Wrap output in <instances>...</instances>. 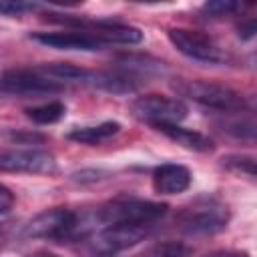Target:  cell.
I'll return each mask as SVG.
<instances>
[{
	"label": "cell",
	"instance_id": "obj_16",
	"mask_svg": "<svg viewBox=\"0 0 257 257\" xmlns=\"http://www.w3.org/2000/svg\"><path fill=\"white\" fill-rule=\"evenodd\" d=\"M243 4L237 0H211L205 2L201 6V12L207 18H225V16H233L237 12H243Z\"/></svg>",
	"mask_w": 257,
	"mask_h": 257
},
{
	"label": "cell",
	"instance_id": "obj_9",
	"mask_svg": "<svg viewBox=\"0 0 257 257\" xmlns=\"http://www.w3.org/2000/svg\"><path fill=\"white\" fill-rule=\"evenodd\" d=\"M56 171V161L48 151L32 147H0V173L48 175Z\"/></svg>",
	"mask_w": 257,
	"mask_h": 257
},
{
	"label": "cell",
	"instance_id": "obj_5",
	"mask_svg": "<svg viewBox=\"0 0 257 257\" xmlns=\"http://www.w3.org/2000/svg\"><path fill=\"white\" fill-rule=\"evenodd\" d=\"M187 112L189 108L181 98H173L165 94H143L131 102V114L137 120L147 122L155 128L179 124L181 120L187 118Z\"/></svg>",
	"mask_w": 257,
	"mask_h": 257
},
{
	"label": "cell",
	"instance_id": "obj_14",
	"mask_svg": "<svg viewBox=\"0 0 257 257\" xmlns=\"http://www.w3.org/2000/svg\"><path fill=\"white\" fill-rule=\"evenodd\" d=\"M64 114H66V106L60 100H50L40 106L26 108V116L36 124H54L60 118H64Z\"/></svg>",
	"mask_w": 257,
	"mask_h": 257
},
{
	"label": "cell",
	"instance_id": "obj_1",
	"mask_svg": "<svg viewBox=\"0 0 257 257\" xmlns=\"http://www.w3.org/2000/svg\"><path fill=\"white\" fill-rule=\"evenodd\" d=\"M153 229L155 225L145 223H114L96 227L78 241L82 243L84 257H114L147 239Z\"/></svg>",
	"mask_w": 257,
	"mask_h": 257
},
{
	"label": "cell",
	"instance_id": "obj_19",
	"mask_svg": "<svg viewBox=\"0 0 257 257\" xmlns=\"http://www.w3.org/2000/svg\"><path fill=\"white\" fill-rule=\"evenodd\" d=\"M223 131H227V133H231L233 137H237V139H253V135H255V124H253V120H241V122H227L225 124V128Z\"/></svg>",
	"mask_w": 257,
	"mask_h": 257
},
{
	"label": "cell",
	"instance_id": "obj_6",
	"mask_svg": "<svg viewBox=\"0 0 257 257\" xmlns=\"http://www.w3.org/2000/svg\"><path fill=\"white\" fill-rule=\"evenodd\" d=\"M78 227V213L64 209V207H52L36 217H32L24 229L22 237L26 239H52V241H66L74 239Z\"/></svg>",
	"mask_w": 257,
	"mask_h": 257
},
{
	"label": "cell",
	"instance_id": "obj_12",
	"mask_svg": "<svg viewBox=\"0 0 257 257\" xmlns=\"http://www.w3.org/2000/svg\"><path fill=\"white\" fill-rule=\"evenodd\" d=\"M157 131H161L163 135H167L171 141H175L177 145L189 149V151H197V153H207L213 149V141L193 128H185L181 124H169V126H159Z\"/></svg>",
	"mask_w": 257,
	"mask_h": 257
},
{
	"label": "cell",
	"instance_id": "obj_23",
	"mask_svg": "<svg viewBox=\"0 0 257 257\" xmlns=\"http://www.w3.org/2000/svg\"><path fill=\"white\" fill-rule=\"evenodd\" d=\"M28 257H60V255L50 253V251H36V253H30Z\"/></svg>",
	"mask_w": 257,
	"mask_h": 257
},
{
	"label": "cell",
	"instance_id": "obj_13",
	"mask_svg": "<svg viewBox=\"0 0 257 257\" xmlns=\"http://www.w3.org/2000/svg\"><path fill=\"white\" fill-rule=\"evenodd\" d=\"M118 131H120V124L116 120H104V122H98L92 126H76L66 135V139L92 147V145H100V143L112 139Z\"/></svg>",
	"mask_w": 257,
	"mask_h": 257
},
{
	"label": "cell",
	"instance_id": "obj_11",
	"mask_svg": "<svg viewBox=\"0 0 257 257\" xmlns=\"http://www.w3.org/2000/svg\"><path fill=\"white\" fill-rule=\"evenodd\" d=\"M153 187L159 195H179L191 187V171L177 163L159 165L153 171Z\"/></svg>",
	"mask_w": 257,
	"mask_h": 257
},
{
	"label": "cell",
	"instance_id": "obj_10",
	"mask_svg": "<svg viewBox=\"0 0 257 257\" xmlns=\"http://www.w3.org/2000/svg\"><path fill=\"white\" fill-rule=\"evenodd\" d=\"M30 38L42 46L56 48V50H80V52H96L102 50L104 44L90 38L78 30H58V32H34Z\"/></svg>",
	"mask_w": 257,
	"mask_h": 257
},
{
	"label": "cell",
	"instance_id": "obj_21",
	"mask_svg": "<svg viewBox=\"0 0 257 257\" xmlns=\"http://www.w3.org/2000/svg\"><path fill=\"white\" fill-rule=\"evenodd\" d=\"M255 34V20H247L245 26H239V36L241 38H253Z\"/></svg>",
	"mask_w": 257,
	"mask_h": 257
},
{
	"label": "cell",
	"instance_id": "obj_22",
	"mask_svg": "<svg viewBox=\"0 0 257 257\" xmlns=\"http://www.w3.org/2000/svg\"><path fill=\"white\" fill-rule=\"evenodd\" d=\"M205 257H249V255L243 251H215V253H209Z\"/></svg>",
	"mask_w": 257,
	"mask_h": 257
},
{
	"label": "cell",
	"instance_id": "obj_3",
	"mask_svg": "<svg viewBox=\"0 0 257 257\" xmlns=\"http://www.w3.org/2000/svg\"><path fill=\"white\" fill-rule=\"evenodd\" d=\"M229 207L215 197H199L177 215V225L187 235H213L227 227Z\"/></svg>",
	"mask_w": 257,
	"mask_h": 257
},
{
	"label": "cell",
	"instance_id": "obj_7",
	"mask_svg": "<svg viewBox=\"0 0 257 257\" xmlns=\"http://www.w3.org/2000/svg\"><path fill=\"white\" fill-rule=\"evenodd\" d=\"M167 36L171 44L187 58L207 64H225L229 60V52L205 32L191 28H169Z\"/></svg>",
	"mask_w": 257,
	"mask_h": 257
},
{
	"label": "cell",
	"instance_id": "obj_15",
	"mask_svg": "<svg viewBox=\"0 0 257 257\" xmlns=\"http://www.w3.org/2000/svg\"><path fill=\"white\" fill-rule=\"evenodd\" d=\"M191 253H193L191 247L181 241H163L147 247L135 257H191Z\"/></svg>",
	"mask_w": 257,
	"mask_h": 257
},
{
	"label": "cell",
	"instance_id": "obj_18",
	"mask_svg": "<svg viewBox=\"0 0 257 257\" xmlns=\"http://www.w3.org/2000/svg\"><path fill=\"white\" fill-rule=\"evenodd\" d=\"M42 8L40 4H34V2H12V0H0V14H6V16H20L24 12H32V10H38Z\"/></svg>",
	"mask_w": 257,
	"mask_h": 257
},
{
	"label": "cell",
	"instance_id": "obj_8",
	"mask_svg": "<svg viewBox=\"0 0 257 257\" xmlns=\"http://www.w3.org/2000/svg\"><path fill=\"white\" fill-rule=\"evenodd\" d=\"M64 88L62 82L46 76L38 66L34 68H14L0 74V90L16 96H44L54 94Z\"/></svg>",
	"mask_w": 257,
	"mask_h": 257
},
{
	"label": "cell",
	"instance_id": "obj_20",
	"mask_svg": "<svg viewBox=\"0 0 257 257\" xmlns=\"http://www.w3.org/2000/svg\"><path fill=\"white\" fill-rule=\"evenodd\" d=\"M12 207H14V193L8 187L0 185V215H6Z\"/></svg>",
	"mask_w": 257,
	"mask_h": 257
},
{
	"label": "cell",
	"instance_id": "obj_17",
	"mask_svg": "<svg viewBox=\"0 0 257 257\" xmlns=\"http://www.w3.org/2000/svg\"><path fill=\"white\" fill-rule=\"evenodd\" d=\"M221 165L237 175H247V177H255V159L249 155H227L221 159Z\"/></svg>",
	"mask_w": 257,
	"mask_h": 257
},
{
	"label": "cell",
	"instance_id": "obj_4",
	"mask_svg": "<svg viewBox=\"0 0 257 257\" xmlns=\"http://www.w3.org/2000/svg\"><path fill=\"white\" fill-rule=\"evenodd\" d=\"M175 90L181 96H187L207 108L221 110V112H241L247 108V100L241 92L233 90L231 86L211 82V80H189L179 78L175 84Z\"/></svg>",
	"mask_w": 257,
	"mask_h": 257
},
{
	"label": "cell",
	"instance_id": "obj_2",
	"mask_svg": "<svg viewBox=\"0 0 257 257\" xmlns=\"http://www.w3.org/2000/svg\"><path fill=\"white\" fill-rule=\"evenodd\" d=\"M46 20L64 24L68 30H78L88 34L90 38L106 44H139L143 42V32L137 26L114 22V20H102V18H84V16H70V14H46Z\"/></svg>",
	"mask_w": 257,
	"mask_h": 257
}]
</instances>
